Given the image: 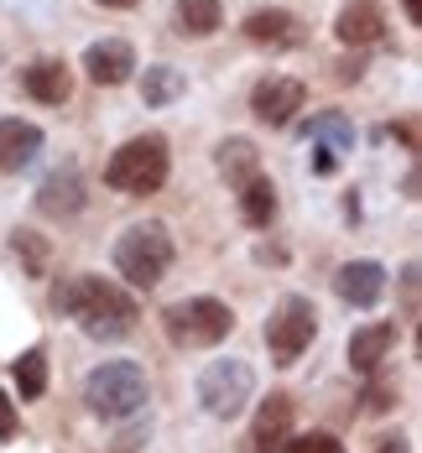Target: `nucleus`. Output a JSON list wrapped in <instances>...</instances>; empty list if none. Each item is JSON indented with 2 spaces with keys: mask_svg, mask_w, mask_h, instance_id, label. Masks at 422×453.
<instances>
[{
  "mask_svg": "<svg viewBox=\"0 0 422 453\" xmlns=\"http://www.w3.org/2000/svg\"><path fill=\"white\" fill-rule=\"evenodd\" d=\"M52 313H68L84 323L89 339H120L136 328V303L126 287L104 281V276H79V281H63L52 292Z\"/></svg>",
  "mask_w": 422,
  "mask_h": 453,
  "instance_id": "nucleus-1",
  "label": "nucleus"
},
{
  "mask_svg": "<svg viewBox=\"0 0 422 453\" xmlns=\"http://www.w3.org/2000/svg\"><path fill=\"white\" fill-rule=\"evenodd\" d=\"M219 173H225V182H234V188L245 178H256V173H261V167H256V146H250V141H225V146H219Z\"/></svg>",
  "mask_w": 422,
  "mask_h": 453,
  "instance_id": "nucleus-22",
  "label": "nucleus"
},
{
  "mask_svg": "<svg viewBox=\"0 0 422 453\" xmlns=\"http://www.w3.org/2000/svg\"><path fill=\"white\" fill-rule=\"evenodd\" d=\"M16 438V407H11V391H0V443Z\"/></svg>",
  "mask_w": 422,
  "mask_h": 453,
  "instance_id": "nucleus-26",
  "label": "nucleus"
},
{
  "mask_svg": "<svg viewBox=\"0 0 422 453\" xmlns=\"http://www.w3.org/2000/svg\"><path fill=\"white\" fill-rule=\"evenodd\" d=\"M380 453H407V449H402V438H396V443H380Z\"/></svg>",
  "mask_w": 422,
  "mask_h": 453,
  "instance_id": "nucleus-29",
  "label": "nucleus"
},
{
  "mask_svg": "<svg viewBox=\"0 0 422 453\" xmlns=\"http://www.w3.org/2000/svg\"><path fill=\"white\" fill-rule=\"evenodd\" d=\"M391 344H396V323H371V328H360V334L349 339V365H355L360 375H371V370H380V360L391 355Z\"/></svg>",
  "mask_w": 422,
  "mask_h": 453,
  "instance_id": "nucleus-16",
  "label": "nucleus"
},
{
  "mask_svg": "<svg viewBox=\"0 0 422 453\" xmlns=\"http://www.w3.org/2000/svg\"><path fill=\"white\" fill-rule=\"evenodd\" d=\"M245 37L250 42H297V21L277 5H261V11L245 16Z\"/></svg>",
  "mask_w": 422,
  "mask_h": 453,
  "instance_id": "nucleus-18",
  "label": "nucleus"
},
{
  "mask_svg": "<svg viewBox=\"0 0 422 453\" xmlns=\"http://www.w3.org/2000/svg\"><path fill=\"white\" fill-rule=\"evenodd\" d=\"M37 151H42V131L32 120L0 115V173H21Z\"/></svg>",
  "mask_w": 422,
  "mask_h": 453,
  "instance_id": "nucleus-12",
  "label": "nucleus"
},
{
  "mask_svg": "<svg viewBox=\"0 0 422 453\" xmlns=\"http://www.w3.org/2000/svg\"><path fill=\"white\" fill-rule=\"evenodd\" d=\"M21 89L32 94L37 104H68V94H73V73H68L63 58H42V63H32V68L21 73Z\"/></svg>",
  "mask_w": 422,
  "mask_h": 453,
  "instance_id": "nucleus-13",
  "label": "nucleus"
},
{
  "mask_svg": "<svg viewBox=\"0 0 422 453\" xmlns=\"http://www.w3.org/2000/svg\"><path fill=\"white\" fill-rule=\"evenodd\" d=\"M250 391H256V375H250L245 360H214L198 375V402L219 422H234L245 411V402H250Z\"/></svg>",
  "mask_w": 422,
  "mask_h": 453,
  "instance_id": "nucleus-7",
  "label": "nucleus"
},
{
  "mask_svg": "<svg viewBox=\"0 0 422 453\" xmlns=\"http://www.w3.org/2000/svg\"><path fill=\"white\" fill-rule=\"evenodd\" d=\"M219 21H225L219 0H178V32H188V37H209V32H219Z\"/></svg>",
  "mask_w": 422,
  "mask_h": 453,
  "instance_id": "nucleus-19",
  "label": "nucleus"
},
{
  "mask_svg": "<svg viewBox=\"0 0 422 453\" xmlns=\"http://www.w3.org/2000/svg\"><path fill=\"white\" fill-rule=\"evenodd\" d=\"M344 131H349V126H344V115H318V120H313V131H308V136L318 141V167H334V157L349 146Z\"/></svg>",
  "mask_w": 422,
  "mask_h": 453,
  "instance_id": "nucleus-21",
  "label": "nucleus"
},
{
  "mask_svg": "<svg viewBox=\"0 0 422 453\" xmlns=\"http://www.w3.org/2000/svg\"><path fill=\"white\" fill-rule=\"evenodd\" d=\"M167 167H173L167 141L162 136H136V141H126V146L104 162V182H110L115 193L146 198V193H157V188L167 182Z\"/></svg>",
  "mask_w": 422,
  "mask_h": 453,
  "instance_id": "nucleus-3",
  "label": "nucleus"
},
{
  "mask_svg": "<svg viewBox=\"0 0 422 453\" xmlns=\"http://www.w3.org/2000/svg\"><path fill=\"white\" fill-rule=\"evenodd\" d=\"M37 209L52 214V219H73L79 209H84V182L73 167H58V173H47L42 193H37Z\"/></svg>",
  "mask_w": 422,
  "mask_h": 453,
  "instance_id": "nucleus-14",
  "label": "nucleus"
},
{
  "mask_svg": "<svg viewBox=\"0 0 422 453\" xmlns=\"http://www.w3.org/2000/svg\"><path fill=\"white\" fill-rule=\"evenodd\" d=\"M146 396H151V386H146V370L136 360H104L94 365L89 380H84V407L99 422H120V417L141 411Z\"/></svg>",
  "mask_w": 422,
  "mask_h": 453,
  "instance_id": "nucleus-2",
  "label": "nucleus"
},
{
  "mask_svg": "<svg viewBox=\"0 0 422 453\" xmlns=\"http://www.w3.org/2000/svg\"><path fill=\"white\" fill-rule=\"evenodd\" d=\"M173 266V240L157 219L146 225H131L120 240H115V272L126 276L131 287H157Z\"/></svg>",
  "mask_w": 422,
  "mask_h": 453,
  "instance_id": "nucleus-5",
  "label": "nucleus"
},
{
  "mask_svg": "<svg viewBox=\"0 0 422 453\" xmlns=\"http://www.w3.org/2000/svg\"><path fill=\"white\" fill-rule=\"evenodd\" d=\"M11 375H16V386H21V402H37V396L47 391V349L32 344L21 360L11 365Z\"/></svg>",
  "mask_w": 422,
  "mask_h": 453,
  "instance_id": "nucleus-20",
  "label": "nucleus"
},
{
  "mask_svg": "<svg viewBox=\"0 0 422 453\" xmlns=\"http://www.w3.org/2000/svg\"><path fill=\"white\" fill-rule=\"evenodd\" d=\"M281 453H344V443L334 433H303V438L281 443Z\"/></svg>",
  "mask_w": 422,
  "mask_h": 453,
  "instance_id": "nucleus-25",
  "label": "nucleus"
},
{
  "mask_svg": "<svg viewBox=\"0 0 422 453\" xmlns=\"http://www.w3.org/2000/svg\"><path fill=\"white\" fill-rule=\"evenodd\" d=\"M234 193H240V219H245L250 229H266L272 219H277V188H272V178L256 173V178L240 182Z\"/></svg>",
  "mask_w": 422,
  "mask_h": 453,
  "instance_id": "nucleus-17",
  "label": "nucleus"
},
{
  "mask_svg": "<svg viewBox=\"0 0 422 453\" xmlns=\"http://www.w3.org/2000/svg\"><path fill=\"white\" fill-rule=\"evenodd\" d=\"M303 79H292V73H272V79H261L256 94H250V110H256V120H266V126H287L297 110H303Z\"/></svg>",
  "mask_w": 422,
  "mask_h": 453,
  "instance_id": "nucleus-8",
  "label": "nucleus"
},
{
  "mask_svg": "<svg viewBox=\"0 0 422 453\" xmlns=\"http://www.w3.org/2000/svg\"><path fill=\"white\" fill-rule=\"evenodd\" d=\"M287 427H292V402H287V396L261 402V411H256V427H250V443H256V453H281V443H287Z\"/></svg>",
  "mask_w": 422,
  "mask_h": 453,
  "instance_id": "nucleus-15",
  "label": "nucleus"
},
{
  "mask_svg": "<svg viewBox=\"0 0 422 453\" xmlns=\"http://www.w3.org/2000/svg\"><path fill=\"white\" fill-rule=\"evenodd\" d=\"M104 11H131V5H141V0H99Z\"/></svg>",
  "mask_w": 422,
  "mask_h": 453,
  "instance_id": "nucleus-27",
  "label": "nucleus"
},
{
  "mask_svg": "<svg viewBox=\"0 0 422 453\" xmlns=\"http://www.w3.org/2000/svg\"><path fill=\"white\" fill-rule=\"evenodd\" d=\"M178 94H183V73L178 68H162V63L146 68V79H141V99L146 104H173Z\"/></svg>",
  "mask_w": 422,
  "mask_h": 453,
  "instance_id": "nucleus-23",
  "label": "nucleus"
},
{
  "mask_svg": "<svg viewBox=\"0 0 422 453\" xmlns=\"http://www.w3.org/2000/svg\"><path fill=\"white\" fill-rule=\"evenodd\" d=\"M162 328L178 349H209V344H225L234 328V313L230 303L219 297H183L162 313Z\"/></svg>",
  "mask_w": 422,
  "mask_h": 453,
  "instance_id": "nucleus-4",
  "label": "nucleus"
},
{
  "mask_svg": "<svg viewBox=\"0 0 422 453\" xmlns=\"http://www.w3.org/2000/svg\"><path fill=\"white\" fill-rule=\"evenodd\" d=\"M318 339V313L308 297H281L277 313L266 318V349L277 365H297L308 355V344Z\"/></svg>",
  "mask_w": 422,
  "mask_h": 453,
  "instance_id": "nucleus-6",
  "label": "nucleus"
},
{
  "mask_svg": "<svg viewBox=\"0 0 422 453\" xmlns=\"http://www.w3.org/2000/svg\"><path fill=\"white\" fill-rule=\"evenodd\" d=\"M11 245H16V256H27V272H32V276L47 272V261H52V245H47L37 229H16V234H11Z\"/></svg>",
  "mask_w": 422,
  "mask_h": 453,
  "instance_id": "nucleus-24",
  "label": "nucleus"
},
{
  "mask_svg": "<svg viewBox=\"0 0 422 453\" xmlns=\"http://www.w3.org/2000/svg\"><path fill=\"white\" fill-rule=\"evenodd\" d=\"M84 73L94 84H126L136 73V52L126 37H99V42L84 52Z\"/></svg>",
  "mask_w": 422,
  "mask_h": 453,
  "instance_id": "nucleus-10",
  "label": "nucleus"
},
{
  "mask_svg": "<svg viewBox=\"0 0 422 453\" xmlns=\"http://www.w3.org/2000/svg\"><path fill=\"white\" fill-rule=\"evenodd\" d=\"M334 292L349 308H371V303H380V292H386V272L375 261H349V266L334 272Z\"/></svg>",
  "mask_w": 422,
  "mask_h": 453,
  "instance_id": "nucleus-11",
  "label": "nucleus"
},
{
  "mask_svg": "<svg viewBox=\"0 0 422 453\" xmlns=\"http://www.w3.org/2000/svg\"><path fill=\"white\" fill-rule=\"evenodd\" d=\"M334 37L344 47H375L386 37V11L375 0H344L334 16Z\"/></svg>",
  "mask_w": 422,
  "mask_h": 453,
  "instance_id": "nucleus-9",
  "label": "nucleus"
},
{
  "mask_svg": "<svg viewBox=\"0 0 422 453\" xmlns=\"http://www.w3.org/2000/svg\"><path fill=\"white\" fill-rule=\"evenodd\" d=\"M402 11H407V21H422V11H418V0H402Z\"/></svg>",
  "mask_w": 422,
  "mask_h": 453,
  "instance_id": "nucleus-28",
  "label": "nucleus"
}]
</instances>
